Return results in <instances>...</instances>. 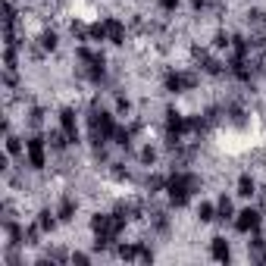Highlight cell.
<instances>
[{
	"label": "cell",
	"mask_w": 266,
	"mask_h": 266,
	"mask_svg": "<svg viewBox=\"0 0 266 266\" xmlns=\"http://www.w3.org/2000/svg\"><path fill=\"white\" fill-rule=\"evenodd\" d=\"M235 229H238V232H254V229H260V213L251 210V207L241 210L238 219H235Z\"/></svg>",
	"instance_id": "cell-3"
},
{
	"label": "cell",
	"mask_w": 266,
	"mask_h": 266,
	"mask_svg": "<svg viewBox=\"0 0 266 266\" xmlns=\"http://www.w3.org/2000/svg\"><path fill=\"white\" fill-rule=\"evenodd\" d=\"M103 34H106V41H113V44L126 41V28H122L119 19H106V22H103Z\"/></svg>",
	"instance_id": "cell-7"
},
{
	"label": "cell",
	"mask_w": 266,
	"mask_h": 266,
	"mask_svg": "<svg viewBox=\"0 0 266 266\" xmlns=\"http://www.w3.org/2000/svg\"><path fill=\"white\" fill-rule=\"evenodd\" d=\"M194 85H198V79H194V75H182V72L166 75V91H172V94H179L182 88H194Z\"/></svg>",
	"instance_id": "cell-6"
},
{
	"label": "cell",
	"mask_w": 266,
	"mask_h": 266,
	"mask_svg": "<svg viewBox=\"0 0 266 266\" xmlns=\"http://www.w3.org/2000/svg\"><path fill=\"white\" fill-rule=\"evenodd\" d=\"M41 44H44L47 50H53V47H57V34H53V31H44V34H41Z\"/></svg>",
	"instance_id": "cell-14"
},
{
	"label": "cell",
	"mask_w": 266,
	"mask_h": 266,
	"mask_svg": "<svg viewBox=\"0 0 266 266\" xmlns=\"http://www.w3.org/2000/svg\"><path fill=\"white\" fill-rule=\"evenodd\" d=\"M50 141H53V147H63L69 138H66V135H60V132H53V135H50Z\"/></svg>",
	"instance_id": "cell-15"
},
{
	"label": "cell",
	"mask_w": 266,
	"mask_h": 266,
	"mask_svg": "<svg viewBox=\"0 0 266 266\" xmlns=\"http://www.w3.org/2000/svg\"><path fill=\"white\" fill-rule=\"evenodd\" d=\"M238 194H241V198H251V194H254V179H251V175H241V179H238Z\"/></svg>",
	"instance_id": "cell-9"
},
{
	"label": "cell",
	"mask_w": 266,
	"mask_h": 266,
	"mask_svg": "<svg viewBox=\"0 0 266 266\" xmlns=\"http://www.w3.org/2000/svg\"><path fill=\"white\" fill-rule=\"evenodd\" d=\"M60 129H63V135L69 138V141H79V122H75V113L69 110H60Z\"/></svg>",
	"instance_id": "cell-4"
},
{
	"label": "cell",
	"mask_w": 266,
	"mask_h": 266,
	"mask_svg": "<svg viewBox=\"0 0 266 266\" xmlns=\"http://www.w3.org/2000/svg\"><path fill=\"white\" fill-rule=\"evenodd\" d=\"M53 225H57V222H53V216H50V210H44L41 216H38V229H41V232H50Z\"/></svg>",
	"instance_id": "cell-11"
},
{
	"label": "cell",
	"mask_w": 266,
	"mask_h": 266,
	"mask_svg": "<svg viewBox=\"0 0 266 266\" xmlns=\"http://www.w3.org/2000/svg\"><path fill=\"white\" fill-rule=\"evenodd\" d=\"M141 160H144V163H154V150L144 147V150H141Z\"/></svg>",
	"instance_id": "cell-17"
},
{
	"label": "cell",
	"mask_w": 266,
	"mask_h": 266,
	"mask_svg": "<svg viewBox=\"0 0 266 266\" xmlns=\"http://www.w3.org/2000/svg\"><path fill=\"white\" fill-rule=\"evenodd\" d=\"M213 213H216V207H213V204H201V207H198V216H201V222H210V219H216Z\"/></svg>",
	"instance_id": "cell-10"
},
{
	"label": "cell",
	"mask_w": 266,
	"mask_h": 266,
	"mask_svg": "<svg viewBox=\"0 0 266 266\" xmlns=\"http://www.w3.org/2000/svg\"><path fill=\"white\" fill-rule=\"evenodd\" d=\"M210 254L216 257V260H229V241H225V238H213Z\"/></svg>",
	"instance_id": "cell-8"
},
{
	"label": "cell",
	"mask_w": 266,
	"mask_h": 266,
	"mask_svg": "<svg viewBox=\"0 0 266 266\" xmlns=\"http://www.w3.org/2000/svg\"><path fill=\"white\" fill-rule=\"evenodd\" d=\"M91 129H94V141H106L110 135H116V126H113V116L110 113H94L91 116Z\"/></svg>",
	"instance_id": "cell-2"
},
{
	"label": "cell",
	"mask_w": 266,
	"mask_h": 266,
	"mask_svg": "<svg viewBox=\"0 0 266 266\" xmlns=\"http://www.w3.org/2000/svg\"><path fill=\"white\" fill-rule=\"evenodd\" d=\"M7 150H10V154H19V150H22V144H19L16 138H7Z\"/></svg>",
	"instance_id": "cell-16"
},
{
	"label": "cell",
	"mask_w": 266,
	"mask_h": 266,
	"mask_svg": "<svg viewBox=\"0 0 266 266\" xmlns=\"http://www.w3.org/2000/svg\"><path fill=\"white\" fill-rule=\"evenodd\" d=\"M25 150H28V163H31V169H41V166H44V141H41V138H28Z\"/></svg>",
	"instance_id": "cell-5"
},
{
	"label": "cell",
	"mask_w": 266,
	"mask_h": 266,
	"mask_svg": "<svg viewBox=\"0 0 266 266\" xmlns=\"http://www.w3.org/2000/svg\"><path fill=\"white\" fill-rule=\"evenodd\" d=\"M198 188V179L194 175H185V172H175L172 179L166 182V191H169V201L175 207H185L191 201V191Z\"/></svg>",
	"instance_id": "cell-1"
},
{
	"label": "cell",
	"mask_w": 266,
	"mask_h": 266,
	"mask_svg": "<svg viewBox=\"0 0 266 266\" xmlns=\"http://www.w3.org/2000/svg\"><path fill=\"white\" fill-rule=\"evenodd\" d=\"M116 106H119V113H129V100H126V97H119Z\"/></svg>",
	"instance_id": "cell-19"
},
{
	"label": "cell",
	"mask_w": 266,
	"mask_h": 266,
	"mask_svg": "<svg viewBox=\"0 0 266 266\" xmlns=\"http://www.w3.org/2000/svg\"><path fill=\"white\" fill-rule=\"evenodd\" d=\"M191 4H194V7H201V4H204V0H191Z\"/></svg>",
	"instance_id": "cell-20"
},
{
	"label": "cell",
	"mask_w": 266,
	"mask_h": 266,
	"mask_svg": "<svg viewBox=\"0 0 266 266\" xmlns=\"http://www.w3.org/2000/svg\"><path fill=\"white\" fill-rule=\"evenodd\" d=\"M72 213H75V204L66 198V201L60 204V219H72Z\"/></svg>",
	"instance_id": "cell-12"
},
{
	"label": "cell",
	"mask_w": 266,
	"mask_h": 266,
	"mask_svg": "<svg viewBox=\"0 0 266 266\" xmlns=\"http://www.w3.org/2000/svg\"><path fill=\"white\" fill-rule=\"evenodd\" d=\"M160 7H163V10H175V7H179V0H160Z\"/></svg>",
	"instance_id": "cell-18"
},
{
	"label": "cell",
	"mask_w": 266,
	"mask_h": 266,
	"mask_svg": "<svg viewBox=\"0 0 266 266\" xmlns=\"http://www.w3.org/2000/svg\"><path fill=\"white\" fill-rule=\"evenodd\" d=\"M216 213H219L222 219H225V216H232V201H229V198H222V201H219V207H216Z\"/></svg>",
	"instance_id": "cell-13"
}]
</instances>
